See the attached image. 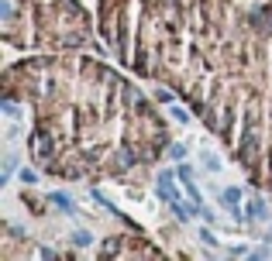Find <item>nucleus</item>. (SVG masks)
Instances as JSON below:
<instances>
[]
</instances>
